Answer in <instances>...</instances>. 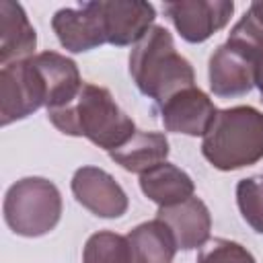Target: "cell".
Here are the masks:
<instances>
[{
	"label": "cell",
	"instance_id": "cell-4",
	"mask_svg": "<svg viewBox=\"0 0 263 263\" xmlns=\"http://www.w3.org/2000/svg\"><path fill=\"white\" fill-rule=\"evenodd\" d=\"M8 228L27 238L51 232L62 218V193L43 177H25L12 183L2 203Z\"/></svg>",
	"mask_w": 263,
	"mask_h": 263
},
{
	"label": "cell",
	"instance_id": "cell-14",
	"mask_svg": "<svg viewBox=\"0 0 263 263\" xmlns=\"http://www.w3.org/2000/svg\"><path fill=\"white\" fill-rule=\"evenodd\" d=\"M37 45V33L18 2H0V64L27 60Z\"/></svg>",
	"mask_w": 263,
	"mask_h": 263
},
{
	"label": "cell",
	"instance_id": "cell-8",
	"mask_svg": "<svg viewBox=\"0 0 263 263\" xmlns=\"http://www.w3.org/2000/svg\"><path fill=\"white\" fill-rule=\"evenodd\" d=\"M51 29L66 51L84 53L107 43L99 2H84L78 8H60L51 16Z\"/></svg>",
	"mask_w": 263,
	"mask_h": 263
},
{
	"label": "cell",
	"instance_id": "cell-6",
	"mask_svg": "<svg viewBox=\"0 0 263 263\" xmlns=\"http://www.w3.org/2000/svg\"><path fill=\"white\" fill-rule=\"evenodd\" d=\"M232 12V0H177L164 4V14L187 43L208 41L228 25Z\"/></svg>",
	"mask_w": 263,
	"mask_h": 263
},
{
	"label": "cell",
	"instance_id": "cell-19",
	"mask_svg": "<svg viewBox=\"0 0 263 263\" xmlns=\"http://www.w3.org/2000/svg\"><path fill=\"white\" fill-rule=\"evenodd\" d=\"M226 41L245 49L253 58L263 49V0H255L249 4L240 21L230 29Z\"/></svg>",
	"mask_w": 263,
	"mask_h": 263
},
{
	"label": "cell",
	"instance_id": "cell-3",
	"mask_svg": "<svg viewBox=\"0 0 263 263\" xmlns=\"http://www.w3.org/2000/svg\"><path fill=\"white\" fill-rule=\"evenodd\" d=\"M203 158L218 171H238L263 158V113L251 105L220 109L201 140Z\"/></svg>",
	"mask_w": 263,
	"mask_h": 263
},
{
	"label": "cell",
	"instance_id": "cell-1",
	"mask_svg": "<svg viewBox=\"0 0 263 263\" xmlns=\"http://www.w3.org/2000/svg\"><path fill=\"white\" fill-rule=\"evenodd\" d=\"M47 117L62 134L86 138L107 152L121 148L136 134L134 119L115 103L113 95L90 82L82 84L72 103L49 109Z\"/></svg>",
	"mask_w": 263,
	"mask_h": 263
},
{
	"label": "cell",
	"instance_id": "cell-21",
	"mask_svg": "<svg viewBox=\"0 0 263 263\" xmlns=\"http://www.w3.org/2000/svg\"><path fill=\"white\" fill-rule=\"evenodd\" d=\"M197 263H257L247 247L228 238H214L201 247Z\"/></svg>",
	"mask_w": 263,
	"mask_h": 263
},
{
	"label": "cell",
	"instance_id": "cell-10",
	"mask_svg": "<svg viewBox=\"0 0 263 263\" xmlns=\"http://www.w3.org/2000/svg\"><path fill=\"white\" fill-rule=\"evenodd\" d=\"M218 109L212 99L197 86H189L173 95L160 105V115L166 132L185 136H205L214 123Z\"/></svg>",
	"mask_w": 263,
	"mask_h": 263
},
{
	"label": "cell",
	"instance_id": "cell-12",
	"mask_svg": "<svg viewBox=\"0 0 263 263\" xmlns=\"http://www.w3.org/2000/svg\"><path fill=\"white\" fill-rule=\"evenodd\" d=\"M156 218L162 220L171 228L177 249H181V251L201 249L210 240L212 214H210L208 205L195 195L181 203H175L168 208H158Z\"/></svg>",
	"mask_w": 263,
	"mask_h": 263
},
{
	"label": "cell",
	"instance_id": "cell-7",
	"mask_svg": "<svg viewBox=\"0 0 263 263\" xmlns=\"http://www.w3.org/2000/svg\"><path fill=\"white\" fill-rule=\"evenodd\" d=\"M70 187L76 201L99 218H121L129 208L123 187L99 166H80Z\"/></svg>",
	"mask_w": 263,
	"mask_h": 263
},
{
	"label": "cell",
	"instance_id": "cell-13",
	"mask_svg": "<svg viewBox=\"0 0 263 263\" xmlns=\"http://www.w3.org/2000/svg\"><path fill=\"white\" fill-rule=\"evenodd\" d=\"M45 88H47V111L49 109H58L64 107L68 103H72L80 88H82V78L78 72V66L72 58L62 55L58 51H41L37 55H33Z\"/></svg>",
	"mask_w": 263,
	"mask_h": 263
},
{
	"label": "cell",
	"instance_id": "cell-17",
	"mask_svg": "<svg viewBox=\"0 0 263 263\" xmlns=\"http://www.w3.org/2000/svg\"><path fill=\"white\" fill-rule=\"evenodd\" d=\"M134 263H173L177 242L171 228L154 218L138 224L127 234Z\"/></svg>",
	"mask_w": 263,
	"mask_h": 263
},
{
	"label": "cell",
	"instance_id": "cell-2",
	"mask_svg": "<svg viewBox=\"0 0 263 263\" xmlns=\"http://www.w3.org/2000/svg\"><path fill=\"white\" fill-rule=\"evenodd\" d=\"M129 74L138 90L158 105L179 90L195 86L193 66L175 49L173 35L162 25H154L132 47Z\"/></svg>",
	"mask_w": 263,
	"mask_h": 263
},
{
	"label": "cell",
	"instance_id": "cell-5",
	"mask_svg": "<svg viewBox=\"0 0 263 263\" xmlns=\"http://www.w3.org/2000/svg\"><path fill=\"white\" fill-rule=\"evenodd\" d=\"M47 105V88L33 60H18L0 70V123L25 119Z\"/></svg>",
	"mask_w": 263,
	"mask_h": 263
},
{
	"label": "cell",
	"instance_id": "cell-15",
	"mask_svg": "<svg viewBox=\"0 0 263 263\" xmlns=\"http://www.w3.org/2000/svg\"><path fill=\"white\" fill-rule=\"evenodd\" d=\"M142 193L158 208H168L193 197V179L173 162H160L158 166L140 175Z\"/></svg>",
	"mask_w": 263,
	"mask_h": 263
},
{
	"label": "cell",
	"instance_id": "cell-18",
	"mask_svg": "<svg viewBox=\"0 0 263 263\" xmlns=\"http://www.w3.org/2000/svg\"><path fill=\"white\" fill-rule=\"evenodd\" d=\"M82 263H134L127 236L111 230L90 234L82 249Z\"/></svg>",
	"mask_w": 263,
	"mask_h": 263
},
{
	"label": "cell",
	"instance_id": "cell-22",
	"mask_svg": "<svg viewBox=\"0 0 263 263\" xmlns=\"http://www.w3.org/2000/svg\"><path fill=\"white\" fill-rule=\"evenodd\" d=\"M253 80H255V86L259 88V95L263 99V49L253 60Z\"/></svg>",
	"mask_w": 263,
	"mask_h": 263
},
{
	"label": "cell",
	"instance_id": "cell-16",
	"mask_svg": "<svg viewBox=\"0 0 263 263\" xmlns=\"http://www.w3.org/2000/svg\"><path fill=\"white\" fill-rule=\"evenodd\" d=\"M168 156V140L162 132H142L136 134L117 150L109 152V158L129 173H146L160 162H166Z\"/></svg>",
	"mask_w": 263,
	"mask_h": 263
},
{
	"label": "cell",
	"instance_id": "cell-20",
	"mask_svg": "<svg viewBox=\"0 0 263 263\" xmlns=\"http://www.w3.org/2000/svg\"><path fill=\"white\" fill-rule=\"evenodd\" d=\"M236 203L242 220L257 234H263V175H253L238 181Z\"/></svg>",
	"mask_w": 263,
	"mask_h": 263
},
{
	"label": "cell",
	"instance_id": "cell-9",
	"mask_svg": "<svg viewBox=\"0 0 263 263\" xmlns=\"http://www.w3.org/2000/svg\"><path fill=\"white\" fill-rule=\"evenodd\" d=\"M105 23L107 43L125 47L136 45L152 27L156 8L144 0H99Z\"/></svg>",
	"mask_w": 263,
	"mask_h": 263
},
{
	"label": "cell",
	"instance_id": "cell-11",
	"mask_svg": "<svg viewBox=\"0 0 263 263\" xmlns=\"http://www.w3.org/2000/svg\"><path fill=\"white\" fill-rule=\"evenodd\" d=\"M253 55L245 49L222 43L216 47V51L210 55L208 64V78H210V90L220 99H232L247 95L253 86Z\"/></svg>",
	"mask_w": 263,
	"mask_h": 263
}]
</instances>
